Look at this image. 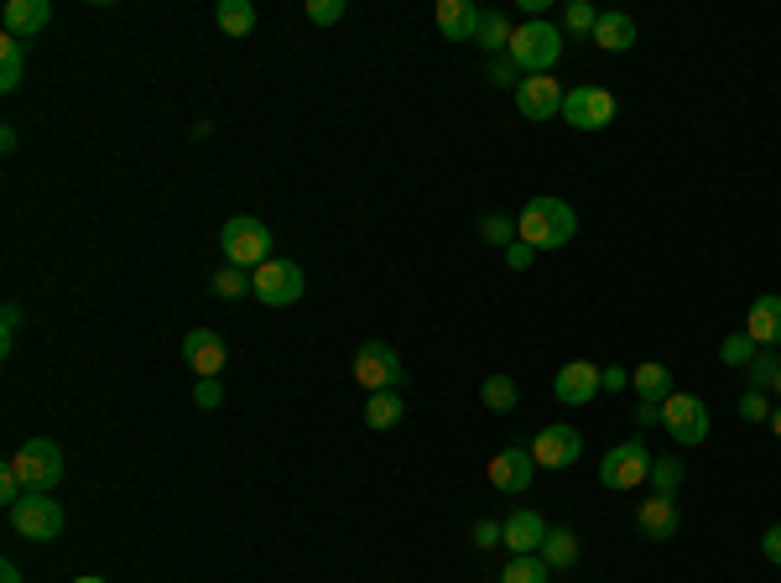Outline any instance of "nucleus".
Here are the masks:
<instances>
[{
    "instance_id": "nucleus-1",
    "label": "nucleus",
    "mask_w": 781,
    "mask_h": 583,
    "mask_svg": "<svg viewBox=\"0 0 781 583\" xmlns=\"http://www.w3.org/2000/svg\"><path fill=\"white\" fill-rule=\"evenodd\" d=\"M516 235H521V245H531V250H558V245H568L578 235V214H574V204H562V198H531V204L516 214Z\"/></svg>"
},
{
    "instance_id": "nucleus-2",
    "label": "nucleus",
    "mask_w": 781,
    "mask_h": 583,
    "mask_svg": "<svg viewBox=\"0 0 781 583\" xmlns=\"http://www.w3.org/2000/svg\"><path fill=\"white\" fill-rule=\"evenodd\" d=\"M506 52H510V63L527 73V79H531V73H552V63L562 58V32L552 27V21L531 17L527 27H516V32H510Z\"/></svg>"
},
{
    "instance_id": "nucleus-3",
    "label": "nucleus",
    "mask_w": 781,
    "mask_h": 583,
    "mask_svg": "<svg viewBox=\"0 0 781 583\" xmlns=\"http://www.w3.org/2000/svg\"><path fill=\"white\" fill-rule=\"evenodd\" d=\"M220 250L230 266H245V272H255V266H266L276 250L272 241V229L255 219V214H235V219H224L220 229Z\"/></svg>"
},
{
    "instance_id": "nucleus-4",
    "label": "nucleus",
    "mask_w": 781,
    "mask_h": 583,
    "mask_svg": "<svg viewBox=\"0 0 781 583\" xmlns=\"http://www.w3.org/2000/svg\"><path fill=\"white\" fill-rule=\"evenodd\" d=\"M11 469L21 474L27 495H52V484L63 480V448L52 443V438H27L11 453Z\"/></svg>"
},
{
    "instance_id": "nucleus-5",
    "label": "nucleus",
    "mask_w": 781,
    "mask_h": 583,
    "mask_svg": "<svg viewBox=\"0 0 781 583\" xmlns=\"http://www.w3.org/2000/svg\"><path fill=\"white\" fill-rule=\"evenodd\" d=\"M303 292H307V276L297 260L272 256L266 266L251 272V297H261L266 308H292V303H303Z\"/></svg>"
},
{
    "instance_id": "nucleus-6",
    "label": "nucleus",
    "mask_w": 781,
    "mask_h": 583,
    "mask_svg": "<svg viewBox=\"0 0 781 583\" xmlns=\"http://www.w3.org/2000/svg\"><path fill=\"white\" fill-rule=\"evenodd\" d=\"M63 526H69V515H63V505L52 495H21L11 505V532L21 542H58Z\"/></svg>"
},
{
    "instance_id": "nucleus-7",
    "label": "nucleus",
    "mask_w": 781,
    "mask_h": 583,
    "mask_svg": "<svg viewBox=\"0 0 781 583\" xmlns=\"http://www.w3.org/2000/svg\"><path fill=\"white\" fill-rule=\"evenodd\" d=\"M651 480V448L641 438H626L615 443L605 459H599V484L605 490H636V484Z\"/></svg>"
},
{
    "instance_id": "nucleus-8",
    "label": "nucleus",
    "mask_w": 781,
    "mask_h": 583,
    "mask_svg": "<svg viewBox=\"0 0 781 583\" xmlns=\"http://www.w3.org/2000/svg\"><path fill=\"white\" fill-rule=\"evenodd\" d=\"M355 380L365 386V391H402L407 386V365H402V355L390 349V344L371 339V344H359V355H355Z\"/></svg>"
},
{
    "instance_id": "nucleus-9",
    "label": "nucleus",
    "mask_w": 781,
    "mask_h": 583,
    "mask_svg": "<svg viewBox=\"0 0 781 583\" xmlns=\"http://www.w3.org/2000/svg\"><path fill=\"white\" fill-rule=\"evenodd\" d=\"M615 94L599 84H578L562 94V121L574 125V131H605V125H615Z\"/></svg>"
},
{
    "instance_id": "nucleus-10",
    "label": "nucleus",
    "mask_w": 781,
    "mask_h": 583,
    "mask_svg": "<svg viewBox=\"0 0 781 583\" xmlns=\"http://www.w3.org/2000/svg\"><path fill=\"white\" fill-rule=\"evenodd\" d=\"M662 428H667V438L672 443H682V448H698L703 438H709V407L698 401V396H667L662 401Z\"/></svg>"
},
{
    "instance_id": "nucleus-11",
    "label": "nucleus",
    "mask_w": 781,
    "mask_h": 583,
    "mask_svg": "<svg viewBox=\"0 0 781 583\" xmlns=\"http://www.w3.org/2000/svg\"><path fill=\"white\" fill-rule=\"evenodd\" d=\"M516 110L527 121H552V115H562V84L552 73H531L516 84Z\"/></svg>"
},
{
    "instance_id": "nucleus-12",
    "label": "nucleus",
    "mask_w": 781,
    "mask_h": 583,
    "mask_svg": "<svg viewBox=\"0 0 781 583\" xmlns=\"http://www.w3.org/2000/svg\"><path fill=\"white\" fill-rule=\"evenodd\" d=\"M578 453H584V438H578L574 422H552V428H542L537 432V443H531L537 469H568Z\"/></svg>"
},
{
    "instance_id": "nucleus-13",
    "label": "nucleus",
    "mask_w": 781,
    "mask_h": 583,
    "mask_svg": "<svg viewBox=\"0 0 781 583\" xmlns=\"http://www.w3.org/2000/svg\"><path fill=\"white\" fill-rule=\"evenodd\" d=\"M531 474H537L531 448H500V453L490 459V484L500 490V495H527Z\"/></svg>"
},
{
    "instance_id": "nucleus-14",
    "label": "nucleus",
    "mask_w": 781,
    "mask_h": 583,
    "mask_svg": "<svg viewBox=\"0 0 781 583\" xmlns=\"http://www.w3.org/2000/svg\"><path fill=\"white\" fill-rule=\"evenodd\" d=\"M183 360H187V370H193L199 380L220 376L224 360H230L224 334H214V328H193V334H183Z\"/></svg>"
},
{
    "instance_id": "nucleus-15",
    "label": "nucleus",
    "mask_w": 781,
    "mask_h": 583,
    "mask_svg": "<svg viewBox=\"0 0 781 583\" xmlns=\"http://www.w3.org/2000/svg\"><path fill=\"white\" fill-rule=\"evenodd\" d=\"M605 391L599 386V365H589V360H568L552 376V396H558L562 407H584V401H595V396Z\"/></svg>"
},
{
    "instance_id": "nucleus-16",
    "label": "nucleus",
    "mask_w": 781,
    "mask_h": 583,
    "mask_svg": "<svg viewBox=\"0 0 781 583\" xmlns=\"http://www.w3.org/2000/svg\"><path fill=\"white\" fill-rule=\"evenodd\" d=\"M433 21H438V32L448 37V42H475V37H479V21H485V11H479L475 0H438Z\"/></svg>"
},
{
    "instance_id": "nucleus-17",
    "label": "nucleus",
    "mask_w": 781,
    "mask_h": 583,
    "mask_svg": "<svg viewBox=\"0 0 781 583\" xmlns=\"http://www.w3.org/2000/svg\"><path fill=\"white\" fill-rule=\"evenodd\" d=\"M636 526H641L646 542H672V536H678V526H682L678 500H672V495L641 500V511H636Z\"/></svg>"
},
{
    "instance_id": "nucleus-18",
    "label": "nucleus",
    "mask_w": 781,
    "mask_h": 583,
    "mask_svg": "<svg viewBox=\"0 0 781 583\" xmlns=\"http://www.w3.org/2000/svg\"><path fill=\"white\" fill-rule=\"evenodd\" d=\"M746 334L755 339V349H777V344H781V297H777V292H761V297L750 303Z\"/></svg>"
},
{
    "instance_id": "nucleus-19",
    "label": "nucleus",
    "mask_w": 781,
    "mask_h": 583,
    "mask_svg": "<svg viewBox=\"0 0 781 583\" xmlns=\"http://www.w3.org/2000/svg\"><path fill=\"white\" fill-rule=\"evenodd\" d=\"M542 542H547V521L537 511H516L506 521V548H510V558H527V552H542Z\"/></svg>"
},
{
    "instance_id": "nucleus-20",
    "label": "nucleus",
    "mask_w": 781,
    "mask_h": 583,
    "mask_svg": "<svg viewBox=\"0 0 781 583\" xmlns=\"http://www.w3.org/2000/svg\"><path fill=\"white\" fill-rule=\"evenodd\" d=\"M48 21H52L48 0H11V6H6V37H21V42H27V37H37Z\"/></svg>"
},
{
    "instance_id": "nucleus-21",
    "label": "nucleus",
    "mask_w": 781,
    "mask_h": 583,
    "mask_svg": "<svg viewBox=\"0 0 781 583\" xmlns=\"http://www.w3.org/2000/svg\"><path fill=\"white\" fill-rule=\"evenodd\" d=\"M630 391H636V401H667L672 396V370L657 360H646L630 370Z\"/></svg>"
},
{
    "instance_id": "nucleus-22",
    "label": "nucleus",
    "mask_w": 781,
    "mask_h": 583,
    "mask_svg": "<svg viewBox=\"0 0 781 583\" xmlns=\"http://www.w3.org/2000/svg\"><path fill=\"white\" fill-rule=\"evenodd\" d=\"M595 42L605 52H630V48H636V21H630L626 11H599Z\"/></svg>"
},
{
    "instance_id": "nucleus-23",
    "label": "nucleus",
    "mask_w": 781,
    "mask_h": 583,
    "mask_svg": "<svg viewBox=\"0 0 781 583\" xmlns=\"http://www.w3.org/2000/svg\"><path fill=\"white\" fill-rule=\"evenodd\" d=\"M402 417H407V396L402 391H375L365 401V428H375V432H390Z\"/></svg>"
},
{
    "instance_id": "nucleus-24",
    "label": "nucleus",
    "mask_w": 781,
    "mask_h": 583,
    "mask_svg": "<svg viewBox=\"0 0 781 583\" xmlns=\"http://www.w3.org/2000/svg\"><path fill=\"white\" fill-rule=\"evenodd\" d=\"M21 73H27V42L21 37H0V89L6 94L21 89Z\"/></svg>"
},
{
    "instance_id": "nucleus-25",
    "label": "nucleus",
    "mask_w": 781,
    "mask_h": 583,
    "mask_svg": "<svg viewBox=\"0 0 781 583\" xmlns=\"http://www.w3.org/2000/svg\"><path fill=\"white\" fill-rule=\"evenodd\" d=\"M224 37H251L255 32V6L251 0H220V11H214Z\"/></svg>"
},
{
    "instance_id": "nucleus-26",
    "label": "nucleus",
    "mask_w": 781,
    "mask_h": 583,
    "mask_svg": "<svg viewBox=\"0 0 781 583\" xmlns=\"http://www.w3.org/2000/svg\"><path fill=\"white\" fill-rule=\"evenodd\" d=\"M510 32H516V27H510L506 21V11H485V21H479V48L490 52V58H500V52L510 48Z\"/></svg>"
},
{
    "instance_id": "nucleus-27",
    "label": "nucleus",
    "mask_w": 781,
    "mask_h": 583,
    "mask_svg": "<svg viewBox=\"0 0 781 583\" xmlns=\"http://www.w3.org/2000/svg\"><path fill=\"white\" fill-rule=\"evenodd\" d=\"M547 567H574L578 563V536L574 532H552L547 526V542H542V552H537Z\"/></svg>"
},
{
    "instance_id": "nucleus-28",
    "label": "nucleus",
    "mask_w": 781,
    "mask_h": 583,
    "mask_svg": "<svg viewBox=\"0 0 781 583\" xmlns=\"http://www.w3.org/2000/svg\"><path fill=\"white\" fill-rule=\"evenodd\" d=\"M552 579V567L537 558V552H527V558H510L506 567H500V583H547Z\"/></svg>"
},
{
    "instance_id": "nucleus-29",
    "label": "nucleus",
    "mask_w": 781,
    "mask_h": 583,
    "mask_svg": "<svg viewBox=\"0 0 781 583\" xmlns=\"http://www.w3.org/2000/svg\"><path fill=\"white\" fill-rule=\"evenodd\" d=\"M479 401H485L490 412H516L521 391H516V380H510V376H490L485 386H479Z\"/></svg>"
},
{
    "instance_id": "nucleus-30",
    "label": "nucleus",
    "mask_w": 781,
    "mask_h": 583,
    "mask_svg": "<svg viewBox=\"0 0 781 583\" xmlns=\"http://www.w3.org/2000/svg\"><path fill=\"white\" fill-rule=\"evenodd\" d=\"M209 287H214V297H224V303H240V297L251 292V272H245V266H230V260H224L220 272H214V282H209Z\"/></svg>"
},
{
    "instance_id": "nucleus-31",
    "label": "nucleus",
    "mask_w": 781,
    "mask_h": 583,
    "mask_svg": "<svg viewBox=\"0 0 781 583\" xmlns=\"http://www.w3.org/2000/svg\"><path fill=\"white\" fill-rule=\"evenodd\" d=\"M777 370H781V355H777V349H755V360L746 365L750 391H765V396H771V386H777Z\"/></svg>"
},
{
    "instance_id": "nucleus-32",
    "label": "nucleus",
    "mask_w": 781,
    "mask_h": 583,
    "mask_svg": "<svg viewBox=\"0 0 781 583\" xmlns=\"http://www.w3.org/2000/svg\"><path fill=\"white\" fill-rule=\"evenodd\" d=\"M595 27H599V11L589 6V0H568V6H562V32L595 37Z\"/></svg>"
},
{
    "instance_id": "nucleus-33",
    "label": "nucleus",
    "mask_w": 781,
    "mask_h": 583,
    "mask_svg": "<svg viewBox=\"0 0 781 583\" xmlns=\"http://www.w3.org/2000/svg\"><path fill=\"white\" fill-rule=\"evenodd\" d=\"M682 484V463L678 459H651V495H672L678 500Z\"/></svg>"
},
{
    "instance_id": "nucleus-34",
    "label": "nucleus",
    "mask_w": 781,
    "mask_h": 583,
    "mask_svg": "<svg viewBox=\"0 0 781 583\" xmlns=\"http://www.w3.org/2000/svg\"><path fill=\"white\" fill-rule=\"evenodd\" d=\"M719 360L730 365V370H746V365L755 360V339H750V334H730V339L719 344Z\"/></svg>"
},
{
    "instance_id": "nucleus-35",
    "label": "nucleus",
    "mask_w": 781,
    "mask_h": 583,
    "mask_svg": "<svg viewBox=\"0 0 781 583\" xmlns=\"http://www.w3.org/2000/svg\"><path fill=\"white\" fill-rule=\"evenodd\" d=\"M479 235H485V241L490 245H516V219H506V214H485V219H479Z\"/></svg>"
},
{
    "instance_id": "nucleus-36",
    "label": "nucleus",
    "mask_w": 781,
    "mask_h": 583,
    "mask_svg": "<svg viewBox=\"0 0 781 583\" xmlns=\"http://www.w3.org/2000/svg\"><path fill=\"white\" fill-rule=\"evenodd\" d=\"M485 79H490V84H500V89H516L521 84V79H527V73L516 69V63H510V52H500V58H490V69H485Z\"/></svg>"
},
{
    "instance_id": "nucleus-37",
    "label": "nucleus",
    "mask_w": 781,
    "mask_h": 583,
    "mask_svg": "<svg viewBox=\"0 0 781 583\" xmlns=\"http://www.w3.org/2000/svg\"><path fill=\"white\" fill-rule=\"evenodd\" d=\"M344 11H349L344 0H307V21L313 27H334V21H344Z\"/></svg>"
},
{
    "instance_id": "nucleus-38",
    "label": "nucleus",
    "mask_w": 781,
    "mask_h": 583,
    "mask_svg": "<svg viewBox=\"0 0 781 583\" xmlns=\"http://www.w3.org/2000/svg\"><path fill=\"white\" fill-rule=\"evenodd\" d=\"M740 422H771V396H765V391L740 396Z\"/></svg>"
},
{
    "instance_id": "nucleus-39",
    "label": "nucleus",
    "mask_w": 781,
    "mask_h": 583,
    "mask_svg": "<svg viewBox=\"0 0 781 583\" xmlns=\"http://www.w3.org/2000/svg\"><path fill=\"white\" fill-rule=\"evenodd\" d=\"M475 548L479 552L506 548V521H475Z\"/></svg>"
},
{
    "instance_id": "nucleus-40",
    "label": "nucleus",
    "mask_w": 781,
    "mask_h": 583,
    "mask_svg": "<svg viewBox=\"0 0 781 583\" xmlns=\"http://www.w3.org/2000/svg\"><path fill=\"white\" fill-rule=\"evenodd\" d=\"M0 355H11L17 349V328H21V303H6V313H0Z\"/></svg>"
},
{
    "instance_id": "nucleus-41",
    "label": "nucleus",
    "mask_w": 781,
    "mask_h": 583,
    "mask_svg": "<svg viewBox=\"0 0 781 583\" xmlns=\"http://www.w3.org/2000/svg\"><path fill=\"white\" fill-rule=\"evenodd\" d=\"M193 401H199L204 412H214V407H224V386H220V376L199 380V386H193Z\"/></svg>"
},
{
    "instance_id": "nucleus-42",
    "label": "nucleus",
    "mask_w": 781,
    "mask_h": 583,
    "mask_svg": "<svg viewBox=\"0 0 781 583\" xmlns=\"http://www.w3.org/2000/svg\"><path fill=\"white\" fill-rule=\"evenodd\" d=\"M599 386H605L610 396L630 391V370H626V365H605V370H599Z\"/></svg>"
},
{
    "instance_id": "nucleus-43",
    "label": "nucleus",
    "mask_w": 781,
    "mask_h": 583,
    "mask_svg": "<svg viewBox=\"0 0 781 583\" xmlns=\"http://www.w3.org/2000/svg\"><path fill=\"white\" fill-rule=\"evenodd\" d=\"M761 552H765V563H777V567H781V521H777V526H765Z\"/></svg>"
},
{
    "instance_id": "nucleus-44",
    "label": "nucleus",
    "mask_w": 781,
    "mask_h": 583,
    "mask_svg": "<svg viewBox=\"0 0 781 583\" xmlns=\"http://www.w3.org/2000/svg\"><path fill=\"white\" fill-rule=\"evenodd\" d=\"M662 422V401H636V428H657Z\"/></svg>"
},
{
    "instance_id": "nucleus-45",
    "label": "nucleus",
    "mask_w": 781,
    "mask_h": 583,
    "mask_svg": "<svg viewBox=\"0 0 781 583\" xmlns=\"http://www.w3.org/2000/svg\"><path fill=\"white\" fill-rule=\"evenodd\" d=\"M506 266H510V272H527V266H531V245H521V241L510 245V250H506Z\"/></svg>"
},
{
    "instance_id": "nucleus-46",
    "label": "nucleus",
    "mask_w": 781,
    "mask_h": 583,
    "mask_svg": "<svg viewBox=\"0 0 781 583\" xmlns=\"http://www.w3.org/2000/svg\"><path fill=\"white\" fill-rule=\"evenodd\" d=\"M17 125H6V131H0V152H17Z\"/></svg>"
},
{
    "instance_id": "nucleus-47",
    "label": "nucleus",
    "mask_w": 781,
    "mask_h": 583,
    "mask_svg": "<svg viewBox=\"0 0 781 583\" xmlns=\"http://www.w3.org/2000/svg\"><path fill=\"white\" fill-rule=\"evenodd\" d=\"M0 583H21V567L11 563V558H6V563H0Z\"/></svg>"
},
{
    "instance_id": "nucleus-48",
    "label": "nucleus",
    "mask_w": 781,
    "mask_h": 583,
    "mask_svg": "<svg viewBox=\"0 0 781 583\" xmlns=\"http://www.w3.org/2000/svg\"><path fill=\"white\" fill-rule=\"evenodd\" d=\"M771 432H777V438H781V401H777V407H771Z\"/></svg>"
},
{
    "instance_id": "nucleus-49",
    "label": "nucleus",
    "mask_w": 781,
    "mask_h": 583,
    "mask_svg": "<svg viewBox=\"0 0 781 583\" xmlns=\"http://www.w3.org/2000/svg\"><path fill=\"white\" fill-rule=\"evenodd\" d=\"M771 391H777V396H781V370H777V386H771Z\"/></svg>"
}]
</instances>
